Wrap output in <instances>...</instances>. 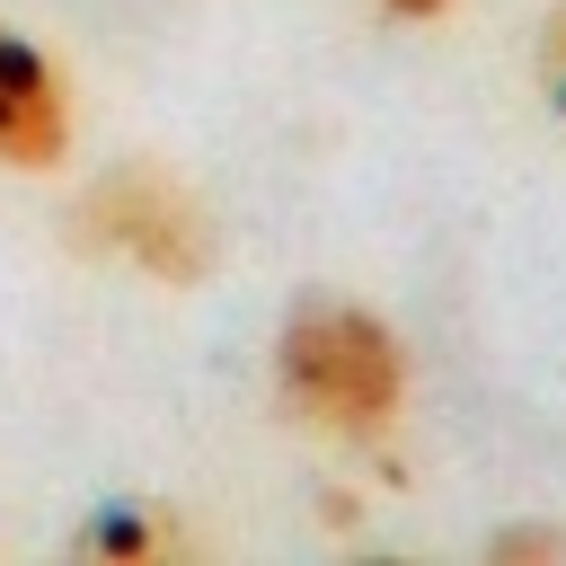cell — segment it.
Segmentation results:
<instances>
[{"label": "cell", "instance_id": "obj_5", "mask_svg": "<svg viewBox=\"0 0 566 566\" xmlns=\"http://www.w3.org/2000/svg\"><path fill=\"white\" fill-rule=\"evenodd\" d=\"M531 80H539V106L566 124V0H548V18L531 35Z\"/></svg>", "mask_w": 566, "mask_h": 566}, {"label": "cell", "instance_id": "obj_1", "mask_svg": "<svg viewBox=\"0 0 566 566\" xmlns=\"http://www.w3.org/2000/svg\"><path fill=\"white\" fill-rule=\"evenodd\" d=\"M407 336L345 301V292H301L274 327V398L301 433H327V442H380L398 433L407 416Z\"/></svg>", "mask_w": 566, "mask_h": 566}, {"label": "cell", "instance_id": "obj_7", "mask_svg": "<svg viewBox=\"0 0 566 566\" xmlns=\"http://www.w3.org/2000/svg\"><path fill=\"white\" fill-rule=\"evenodd\" d=\"M557 548H566L557 531H504L495 539V557H557Z\"/></svg>", "mask_w": 566, "mask_h": 566}, {"label": "cell", "instance_id": "obj_4", "mask_svg": "<svg viewBox=\"0 0 566 566\" xmlns=\"http://www.w3.org/2000/svg\"><path fill=\"white\" fill-rule=\"evenodd\" d=\"M80 548H88V557H177L186 531H177V522H150V513H97V522L80 531Z\"/></svg>", "mask_w": 566, "mask_h": 566}, {"label": "cell", "instance_id": "obj_2", "mask_svg": "<svg viewBox=\"0 0 566 566\" xmlns=\"http://www.w3.org/2000/svg\"><path fill=\"white\" fill-rule=\"evenodd\" d=\"M71 230L88 256H106L159 292H195L221 265V221L195 195V177H177L168 159H106L88 177V195L71 203Z\"/></svg>", "mask_w": 566, "mask_h": 566}, {"label": "cell", "instance_id": "obj_6", "mask_svg": "<svg viewBox=\"0 0 566 566\" xmlns=\"http://www.w3.org/2000/svg\"><path fill=\"white\" fill-rule=\"evenodd\" d=\"M371 9H380V18H398V27H442L460 0H371Z\"/></svg>", "mask_w": 566, "mask_h": 566}, {"label": "cell", "instance_id": "obj_3", "mask_svg": "<svg viewBox=\"0 0 566 566\" xmlns=\"http://www.w3.org/2000/svg\"><path fill=\"white\" fill-rule=\"evenodd\" d=\"M71 142H80V106H71L53 44H35L27 27L0 18V168L44 177V168L71 159Z\"/></svg>", "mask_w": 566, "mask_h": 566}]
</instances>
